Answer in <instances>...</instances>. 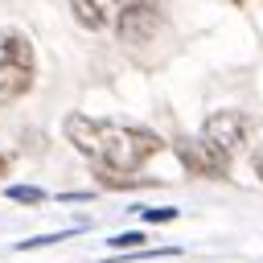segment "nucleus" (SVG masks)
Here are the masks:
<instances>
[{"label": "nucleus", "mask_w": 263, "mask_h": 263, "mask_svg": "<svg viewBox=\"0 0 263 263\" xmlns=\"http://www.w3.org/2000/svg\"><path fill=\"white\" fill-rule=\"evenodd\" d=\"M140 218H144V222H168V218H177V205H160V210H140Z\"/></svg>", "instance_id": "nucleus-10"}, {"label": "nucleus", "mask_w": 263, "mask_h": 263, "mask_svg": "<svg viewBox=\"0 0 263 263\" xmlns=\"http://www.w3.org/2000/svg\"><path fill=\"white\" fill-rule=\"evenodd\" d=\"M4 168H8V156H0V177H4Z\"/></svg>", "instance_id": "nucleus-12"}, {"label": "nucleus", "mask_w": 263, "mask_h": 263, "mask_svg": "<svg viewBox=\"0 0 263 263\" xmlns=\"http://www.w3.org/2000/svg\"><path fill=\"white\" fill-rule=\"evenodd\" d=\"M33 86V45L16 29H0V103L21 99Z\"/></svg>", "instance_id": "nucleus-2"}, {"label": "nucleus", "mask_w": 263, "mask_h": 263, "mask_svg": "<svg viewBox=\"0 0 263 263\" xmlns=\"http://www.w3.org/2000/svg\"><path fill=\"white\" fill-rule=\"evenodd\" d=\"M78 234V226L74 230H58V234H37V238H25V242H16V251H33V247H49V242H62V238H74Z\"/></svg>", "instance_id": "nucleus-8"}, {"label": "nucleus", "mask_w": 263, "mask_h": 263, "mask_svg": "<svg viewBox=\"0 0 263 263\" xmlns=\"http://www.w3.org/2000/svg\"><path fill=\"white\" fill-rule=\"evenodd\" d=\"M173 152L181 156L185 173H193V177H214V181L230 177V156H222L205 136H197V140H173Z\"/></svg>", "instance_id": "nucleus-3"}, {"label": "nucleus", "mask_w": 263, "mask_h": 263, "mask_svg": "<svg viewBox=\"0 0 263 263\" xmlns=\"http://www.w3.org/2000/svg\"><path fill=\"white\" fill-rule=\"evenodd\" d=\"M255 173H259V181H263V148L255 152Z\"/></svg>", "instance_id": "nucleus-11"}, {"label": "nucleus", "mask_w": 263, "mask_h": 263, "mask_svg": "<svg viewBox=\"0 0 263 263\" xmlns=\"http://www.w3.org/2000/svg\"><path fill=\"white\" fill-rule=\"evenodd\" d=\"M247 132H251V123H247L238 111H214V115L205 119V127H201V136H205L222 156H238L242 144H247Z\"/></svg>", "instance_id": "nucleus-4"}, {"label": "nucleus", "mask_w": 263, "mask_h": 263, "mask_svg": "<svg viewBox=\"0 0 263 263\" xmlns=\"http://www.w3.org/2000/svg\"><path fill=\"white\" fill-rule=\"evenodd\" d=\"M115 251H144V242H148V234L144 230H123V234H115V238H107Z\"/></svg>", "instance_id": "nucleus-7"}, {"label": "nucleus", "mask_w": 263, "mask_h": 263, "mask_svg": "<svg viewBox=\"0 0 263 263\" xmlns=\"http://www.w3.org/2000/svg\"><path fill=\"white\" fill-rule=\"evenodd\" d=\"M136 0H70L78 25L86 29H107V25H119V16L132 8Z\"/></svg>", "instance_id": "nucleus-6"}, {"label": "nucleus", "mask_w": 263, "mask_h": 263, "mask_svg": "<svg viewBox=\"0 0 263 263\" xmlns=\"http://www.w3.org/2000/svg\"><path fill=\"white\" fill-rule=\"evenodd\" d=\"M8 201H45V189H37V185H8Z\"/></svg>", "instance_id": "nucleus-9"}, {"label": "nucleus", "mask_w": 263, "mask_h": 263, "mask_svg": "<svg viewBox=\"0 0 263 263\" xmlns=\"http://www.w3.org/2000/svg\"><path fill=\"white\" fill-rule=\"evenodd\" d=\"M66 140L95 164L103 185H136L132 173H140L144 160H152L164 140L148 127L119 123V119H90V115H66L62 123Z\"/></svg>", "instance_id": "nucleus-1"}, {"label": "nucleus", "mask_w": 263, "mask_h": 263, "mask_svg": "<svg viewBox=\"0 0 263 263\" xmlns=\"http://www.w3.org/2000/svg\"><path fill=\"white\" fill-rule=\"evenodd\" d=\"M234 4H238V0H234Z\"/></svg>", "instance_id": "nucleus-13"}, {"label": "nucleus", "mask_w": 263, "mask_h": 263, "mask_svg": "<svg viewBox=\"0 0 263 263\" xmlns=\"http://www.w3.org/2000/svg\"><path fill=\"white\" fill-rule=\"evenodd\" d=\"M160 12H156V4H148V0H136L123 16H119V41H127V45H144V41H152L156 33H160Z\"/></svg>", "instance_id": "nucleus-5"}]
</instances>
